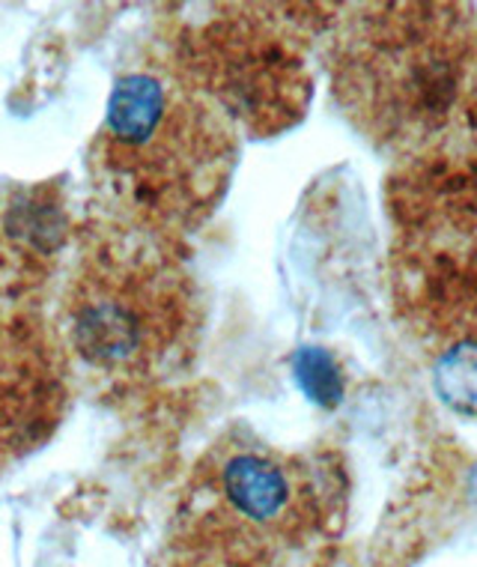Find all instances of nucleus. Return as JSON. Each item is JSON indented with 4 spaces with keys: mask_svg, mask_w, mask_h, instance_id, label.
Returning a JSON list of instances; mask_svg holds the SVG:
<instances>
[{
    "mask_svg": "<svg viewBox=\"0 0 477 567\" xmlns=\"http://www.w3.org/2000/svg\"><path fill=\"white\" fill-rule=\"evenodd\" d=\"M292 371L295 380L302 385V392L320 406H338L343 398V373L338 362L332 359V352L320 350V347H304L295 352L292 359Z\"/></svg>",
    "mask_w": 477,
    "mask_h": 567,
    "instance_id": "obj_5",
    "label": "nucleus"
},
{
    "mask_svg": "<svg viewBox=\"0 0 477 567\" xmlns=\"http://www.w3.org/2000/svg\"><path fill=\"white\" fill-rule=\"evenodd\" d=\"M338 475L251 436H225L195 466L186 517L248 549L302 544L338 517Z\"/></svg>",
    "mask_w": 477,
    "mask_h": 567,
    "instance_id": "obj_4",
    "label": "nucleus"
},
{
    "mask_svg": "<svg viewBox=\"0 0 477 567\" xmlns=\"http://www.w3.org/2000/svg\"><path fill=\"white\" fill-rule=\"evenodd\" d=\"M63 320L81 362L114 380H144L191 341L195 293L170 257L102 243L69 281Z\"/></svg>",
    "mask_w": 477,
    "mask_h": 567,
    "instance_id": "obj_2",
    "label": "nucleus"
},
{
    "mask_svg": "<svg viewBox=\"0 0 477 567\" xmlns=\"http://www.w3.org/2000/svg\"><path fill=\"white\" fill-rule=\"evenodd\" d=\"M463 117H466L468 135L475 141L477 147V42L475 54H471V63H468L466 84H463Z\"/></svg>",
    "mask_w": 477,
    "mask_h": 567,
    "instance_id": "obj_6",
    "label": "nucleus"
},
{
    "mask_svg": "<svg viewBox=\"0 0 477 567\" xmlns=\"http://www.w3.org/2000/svg\"><path fill=\"white\" fill-rule=\"evenodd\" d=\"M457 7H376L341 40L338 90L385 137L429 132L463 93L475 33Z\"/></svg>",
    "mask_w": 477,
    "mask_h": 567,
    "instance_id": "obj_3",
    "label": "nucleus"
},
{
    "mask_svg": "<svg viewBox=\"0 0 477 567\" xmlns=\"http://www.w3.org/2000/svg\"><path fill=\"white\" fill-rule=\"evenodd\" d=\"M236 137L197 87L165 72H128L107 99L93 165L128 213L183 230L204 221L225 195Z\"/></svg>",
    "mask_w": 477,
    "mask_h": 567,
    "instance_id": "obj_1",
    "label": "nucleus"
}]
</instances>
